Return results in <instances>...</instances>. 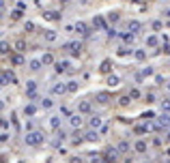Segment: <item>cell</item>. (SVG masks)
Listing matches in <instances>:
<instances>
[{
    "instance_id": "40",
    "label": "cell",
    "mask_w": 170,
    "mask_h": 163,
    "mask_svg": "<svg viewBox=\"0 0 170 163\" xmlns=\"http://www.w3.org/2000/svg\"><path fill=\"white\" fill-rule=\"evenodd\" d=\"M166 17H170V9H166Z\"/></svg>"
},
{
    "instance_id": "4",
    "label": "cell",
    "mask_w": 170,
    "mask_h": 163,
    "mask_svg": "<svg viewBox=\"0 0 170 163\" xmlns=\"http://www.w3.org/2000/svg\"><path fill=\"white\" fill-rule=\"evenodd\" d=\"M17 77L11 73V71H2V84H15Z\"/></svg>"
},
{
    "instance_id": "1",
    "label": "cell",
    "mask_w": 170,
    "mask_h": 163,
    "mask_svg": "<svg viewBox=\"0 0 170 163\" xmlns=\"http://www.w3.org/2000/svg\"><path fill=\"white\" fill-rule=\"evenodd\" d=\"M41 142H43V133H39V131L26 133V144H28V146H39Z\"/></svg>"
},
{
    "instance_id": "42",
    "label": "cell",
    "mask_w": 170,
    "mask_h": 163,
    "mask_svg": "<svg viewBox=\"0 0 170 163\" xmlns=\"http://www.w3.org/2000/svg\"><path fill=\"white\" fill-rule=\"evenodd\" d=\"M62 2H67V0H62Z\"/></svg>"
},
{
    "instance_id": "18",
    "label": "cell",
    "mask_w": 170,
    "mask_h": 163,
    "mask_svg": "<svg viewBox=\"0 0 170 163\" xmlns=\"http://www.w3.org/2000/svg\"><path fill=\"white\" fill-rule=\"evenodd\" d=\"M136 152H147V144L144 142H136Z\"/></svg>"
},
{
    "instance_id": "36",
    "label": "cell",
    "mask_w": 170,
    "mask_h": 163,
    "mask_svg": "<svg viewBox=\"0 0 170 163\" xmlns=\"http://www.w3.org/2000/svg\"><path fill=\"white\" fill-rule=\"evenodd\" d=\"M110 22H119V13H116V11L110 13Z\"/></svg>"
},
{
    "instance_id": "26",
    "label": "cell",
    "mask_w": 170,
    "mask_h": 163,
    "mask_svg": "<svg viewBox=\"0 0 170 163\" xmlns=\"http://www.w3.org/2000/svg\"><path fill=\"white\" fill-rule=\"evenodd\" d=\"M67 88H69V92H75V90H78V82H69Z\"/></svg>"
},
{
    "instance_id": "21",
    "label": "cell",
    "mask_w": 170,
    "mask_h": 163,
    "mask_svg": "<svg viewBox=\"0 0 170 163\" xmlns=\"http://www.w3.org/2000/svg\"><path fill=\"white\" fill-rule=\"evenodd\" d=\"M34 112H37V110H34V105H26V107H24V114H26V116H32Z\"/></svg>"
},
{
    "instance_id": "11",
    "label": "cell",
    "mask_w": 170,
    "mask_h": 163,
    "mask_svg": "<svg viewBox=\"0 0 170 163\" xmlns=\"http://www.w3.org/2000/svg\"><path fill=\"white\" fill-rule=\"evenodd\" d=\"M43 17L50 20V22H54V20H58V13L56 11H48V13H43Z\"/></svg>"
},
{
    "instance_id": "3",
    "label": "cell",
    "mask_w": 170,
    "mask_h": 163,
    "mask_svg": "<svg viewBox=\"0 0 170 163\" xmlns=\"http://www.w3.org/2000/svg\"><path fill=\"white\" fill-rule=\"evenodd\" d=\"M103 163H116V150H114V148H108V150H106Z\"/></svg>"
},
{
    "instance_id": "16",
    "label": "cell",
    "mask_w": 170,
    "mask_h": 163,
    "mask_svg": "<svg viewBox=\"0 0 170 163\" xmlns=\"http://www.w3.org/2000/svg\"><path fill=\"white\" fill-rule=\"evenodd\" d=\"M67 69H69V62H58V65H56L58 73H62V71H67Z\"/></svg>"
},
{
    "instance_id": "24",
    "label": "cell",
    "mask_w": 170,
    "mask_h": 163,
    "mask_svg": "<svg viewBox=\"0 0 170 163\" xmlns=\"http://www.w3.org/2000/svg\"><path fill=\"white\" fill-rule=\"evenodd\" d=\"M58 124H60V118H58V116H54V118L50 120V127H52V129H58Z\"/></svg>"
},
{
    "instance_id": "17",
    "label": "cell",
    "mask_w": 170,
    "mask_h": 163,
    "mask_svg": "<svg viewBox=\"0 0 170 163\" xmlns=\"http://www.w3.org/2000/svg\"><path fill=\"white\" fill-rule=\"evenodd\" d=\"M41 62H43V60H30V69H32V71H39V69H41Z\"/></svg>"
},
{
    "instance_id": "7",
    "label": "cell",
    "mask_w": 170,
    "mask_h": 163,
    "mask_svg": "<svg viewBox=\"0 0 170 163\" xmlns=\"http://www.w3.org/2000/svg\"><path fill=\"white\" fill-rule=\"evenodd\" d=\"M88 124H91V129H93V131H95V129H99V127H101V118H99V116H91Z\"/></svg>"
},
{
    "instance_id": "22",
    "label": "cell",
    "mask_w": 170,
    "mask_h": 163,
    "mask_svg": "<svg viewBox=\"0 0 170 163\" xmlns=\"http://www.w3.org/2000/svg\"><path fill=\"white\" fill-rule=\"evenodd\" d=\"M147 45H151V47H155V45H157V37H155V34H151V37L147 39Z\"/></svg>"
},
{
    "instance_id": "31",
    "label": "cell",
    "mask_w": 170,
    "mask_h": 163,
    "mask_svg": "<svg viewBox=\"0 0 170 163\" xmlns=\"http://www.w3.org/2000/svg\"><path fill=\"white\" fill-rule=\"evenodd\" d=\"M15 47L20 49V52H24V49H26V43H24V41H17V43H15Z\"/></svg>"
},
{
    "instance_id": "38",
    "label": "cell",
    "mask_w": 170,
    "mask_h": 163,
    "mask_svg": "<svg viewBox=\"0 0 170 163\" xmlns=\"http://www.w3.org/2000/svg\"><path fill=\"white\" fill-rule=\"evenodd\" d=\"M69 163H82V159H80V157H71Z\"/></svg>"
},
{
    "instance_id": "10",
    "label": "cell",
    "mask_w": 170,
    "mask_h": 163,
    "mask_svg": "<svg viewBox=\"0 0 170 163\" xmlns=\"http://www.w3.org/2000/svg\"><path fill=\"white\" fill-rule=\"evenodd\" d=\"M67 90H69V88H67L65 84H56V86H54V92H56V95H65Z\"/></svg>"
},
{
    "instance_id": "20",
    "label": "cell",
    "mask_w": 170,
    "mask_h": 163,
    "mask_svg": "<svg viewBox=\"0 0 170 163\" xmlns=\"http://www.w3.org/2000/svg\"><path fill=\"white\" fill-rule=\"evenodd\" d=\"M97 140H99V135H97L95 131H91V133L86 135V142H97Z\"/></svg>"
},
{
    "instance_id": "29",
    "label": "cell",
    "mask_w": 170,
    "mask_h": 163,
    "mask_svg": "<svg viewBox=\"0 0 170 163\" xmlns=\"http://www.w3.org/2000/svg\"><path fill=\"white\" fill-rule=\"evenodd\" d=\"M129 99H131V97H121V101H119V103H121L123 107H127V105H129Z\"/></svg>"
},
{
    "instance_id": "12",
    "label": "cell",
    "mask_w": 170,
    "mask_h": 163,
    "mask_svg": "<svg viewBox=\"0 0 170 163\" xmlns=\"http://www.w3.org/2000/svg\"><path fill=\"white\" fill-rule=\"evenodd\" d=\"M140 28H142V24H140V22H129V30H131L133 34H136Z\"/></svg>"
},
{
    "instance_id": "28",
    "label": "cell",
    "mask_w": 170,
    "mask_h": 163,
    "mask_svg": "<svg viewBox=\"0 0 170 163\" xmlns=\"http://www.w3.org/2000/svg\"><path fill=\"white\" fill-rule=\"evenodd\" d=\"M129 97H131V99H138V97H140V90H138V88H131Z\"/></svg>"
},
{
    "instance_id": "8",
    "label": "cell",
    "mask_w": 170,
    "mask_h": 163,
    "mask_svg": "<svg viewBox=\"0 0 170 163\" xmlns=\"http://www.w3.org/2000/svg\"><path fill=\"white\" fill-rule=\"evenodd\" d=\"M93 24H95V28H99V30H108V26H106L103 17H95V20H93Z\"/></svg>"
},
{
    "instance_id": "34",
    "label": "cell",
    "mask_w": 170,
    "mask_h": 163,
    "mask_svg": "<svg viewBox=\"0 0 170 163\" xmlns=\"http://www.w3.org/2000/svg\"><path fill=\"white\" fill-rule=\"evenodd\" d=\"M108 99H110V97L106 95V92H101V95H99V101H101V103H108Z\"/></svg>"
},
{
    "instance_id": "2",
    "label": "cell",
    "mask_w": 170,
    "mask_h": 163,
    "mask_svg": "<svg viewBox=\"0 0 170 163\" xmlns=\"http://www.w3.org/2000/svg\"><path fill=\"white\" fill-rule=\"evenodd\" d=\"M65 49L69 54H73V56H80V52H82V43H80V41H71V43L65 45Z\"/></svg>"
},
{
    "instance_id": "33",
    "label": "cell",
    "mask_w": 170,
    "mask_h": 163,
    "mask_svg": "<svg viewBox=\"0 0 170 163\" xmlns=\"http://www.w3.org/2000/svg\"><path fill=\"white\" fill-rule=\"evenodd\" d=\"M26 88H28V92H34V88H37V84H34V82H28V86H26Z\"/></svg>"
},
{
    "instance_id": "13",
    "label": "cell",
    "mask_w": 170,
    "mask_h": 163,
    "mask_svg": "<svg viewBox=\"0 0 170 163\" xmlns=\"http://www.w3.org/2000/svg\"><path fill=\"white\" fill-rule=\"evenodd\" d=\"M119 84H121L119 75H110V77H108V86H119Z\"/></svg>"
},
{
    "instance_id": "27",
    "label": "cell",
    "mask_w": 170,
    "mask_h": 163,
    "mask_svg": "<svg viewBox=\"0 0 170 163\" xmlns=\"http://www.w3.org/2000/svg\"><path fill=\"white\" fill-rule=\"evenodd\" d=\"M119 150H121V152H127V150H129V144H127V142H121V144H119Z\"/></svg>"
},
{
    "instance_id": "15",
    "label": "cell",
    "mask_w": 170,
    "mask_h": 163,
    "mask_svg": "<svg viewBox=\"0 0 170 163\" xmlns=\"http://www.w3.org/2000/svg\"><path fill=\"white\" fill-rule=\"evenodd\" d=\"M110 67H112V62H110V60H103V62H101V73H108Z\"/></svg>"
},
{
    "instance_id": "32",
    "label": "cell",
    "mask_w": 170,
    "mask_h": 163,
    "mask_svg": "<svg viewBox=\"0 0 170 163\" xmlns=\"http://www.w3.org/2000/svg\"><path fill=\"white\" fill-rule=\"evenodd\" d=\"M162 110H164V112H170V99L162 103Z\"/></svg>"
},
{
    "instance_id": "23",
    "label": "cell",
    "mask_w": 170,
    "mask_h": 163,
    "mask_svg": "<svg viewBox=\"0 0 170 163\" xmlns=\"http://www.w3.org/2000/svg\"><path fill=\"white\" fill-rule=\"evenodd\" d=\"M45 41H56V32L54 30H48L45 32Z\"/></svg>"
},
{
    "instance_id": "19",
    "label": "cell",
    "mask_w": 170,
    "mask_h": 163,
    "mask_svg": "<svg viewBox=\"0 0 170 163\" xmlns=\"http://www.w3.org/2000/svg\"><path fill=\"white\" fill-rule=\"evenodd\" d=\"M11 62H13V65H24V58L20 56V54H15V56L11 58Z\"/></svg>"
},
{
    "instance_id": "25",
    "label": "cell",
    "mask_w": 170,
    "mask_h": 163,
    "mask_svg": "<svg viewBox=\"0 0 170 163\" xmlns=\"http://www.w3.org/2000/svg\"><path fill=\"white\" fill-rule=\"evenodd\" d=\"M41 60H43V65H52V62H54V58H52V54H45V56H43Z\"/></svg>"
},
{
    "instance_id": "5",
    "label": "cell",
    "mask_w": 170,
    "mask_h": 163,
    "mask_svg": "<svg viewBox=\"0 0 170 163\" xmlns=\"http://www.w3.org/2000/svg\"><path fill=\"white\" fill-rule=\"evenodd\" d=\"M75 32H80L82 37H88V34H91L88 26H86V24H82V22H78V24H75Z\"/></svg>"
},
{
    "instance_id": "37",
    "label": "cell",
    "mask_w": 170,
    "mask_h": 163,
    "mask_svg": "<svg viewBox=\"0 0 170 163\" xmlns=\"http://www.w3.org/2000/svg\"><path fill=\"white\" fill-rule=\"evenodd\" d=\"M43 107H45V110H50V107H52V101H50V99H45V101H43Z\"/></svg>"
},
{
    "instance_id": "14",
    "label": "cell",
    "mask_w": 170,
    "mask_h": 163,
    "mask_svg": "<svg viewBox=\"0 0 170 163\" xmlns=\"http://www.w3.org/2000/svg\"><path fill=\"white\" fill-rule=\"evenodd\" d=\"M80 112H82V114L91 112V103H88V101H82V103H80Z\"/></svg>"
},
{
    "instance_id": "9",
    "label": "cell",
    "mask_w": 170,
    "mask_h": 163,
    "mask_svg": "<svg viewBox=\"0 0 170 163\" xmlns=\"http://www.w3.org/2000/svg\"><path fill=\"white\" fill-rule=\"evenodd\" d=\"M133 131H136V135H144V133L149 131V124H138Z\"/></svg>"
},
{
    "instance_id": "35",
    "label": "cell",
    "mask_w": 170,
    "mask_h": 163,
    "mask_svg": "<svg viewBox=\"0 0 170 163\" xmlns=\"http://www.w3.org/2000/svg\"><path fill=\"white\" fill-rule=\"evenodd\" d=\"M60 114H65V116L71 118V110H69V107H60Z\"/></svg>"
},
{
    "instance_id": "30",
    "label": "cell",
    "mask_w": 170,
    "mask_h": 163,
    "mask_svg": "<svg viewBox=\"0 0 170 163\" xmlns=\"http://www.w3.org/2000/svg\"><path fill=\"white\" fill-rule=\"evenodd\" d=\"M144 56H147L144 49H138V52H136V58H138V60H144Z\"/></svg>"
},
{
    "instance_id": "6",
    "label": "cell",
    "mask_w": 170,
    "mask_h": 163,
    "mask_svg": "<svg viewBox=\"0 0 170 163\" xmlns=\"http://www.w3.org/2000/svg\"><path fill=\"white\" fill-rule=\"evenodd\" d=\"M71 127H73V129H80V127H82V116L80 114H75V116H71Z\"/></svg>"
},
{
    "instance_id": "39",
    "label": "cell",
    "mask_w": 170,
    "mask_h": 163,
    "mask_svg": "<svg viewBox=\"0 0 170 163\" xmlns=\"http://www.w3.org/2000/svg\"><path fill=\"white\" fill-rule=\"evenodd\" d=\"M9 52V43L7 41H2V54H7Z\"/></svg>"
},
{
    "instance_id": "41",
    "label": "cell",
    "mask_w": 170,
    "mask_h": 163,
    "mask_svg": "<svg viewBox=\"0 0 170 163\" xmlns=\"http://www.w3.org/2000/svg\"><path fill=\"white\" fill-rule=\"evenodd\" d=\"M168 88H170V82H168Z\"/></svg>"
}]
</instances>
